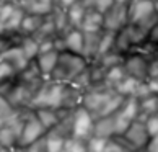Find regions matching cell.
I'll use <instances>...</instances> for the list:
<instances>
[{
    "instance_id": "6da1fadb",
    "label": "cell",
    "mask_w": 158,
    "mask_h": 152,
    "mask_svg": "<svg viewBox=\"0 0 158 152\" xmlns=\"http://www.w3.org/2000/svg\"><path fill=\"white\" fill-rule=\"evenodd\" d=\"M124 102V97L106 85H96L86 90L81 98V106H85L95 116V119L104 118L116 113Z\"/></svg>"
},
{
    "instance_id": "7a4b0ae2",
    "label": "cell",
    "mask_w": 158,
    "mask_h": 152,
    "mask_svg": "<svg viewBox=\"0 0 158 152\" xmlns=\"http://www.w3.org/2000/svg\"><path fill=\"white\" fill-rule=\"evenodd\" d=\"M88 66L90 62L83 56L73 54V52L69 51H60L57 66L48 80L60 82V84H72L81 72H85L88 69Z\"/></svg>"
},
{
    "instance_id": "3957f363",
    "label": "cell",
    "mask_w": 158,
    "mask_h": 152,
    "mask_svg": "<svg viewBox=\"0 0 158 152\" xmlns=\"http://www.w3.org/2000/svg\"><path fill=\"white\" fill-rule=\"evenodd\" d=\"M129 25H139L150 31V28L158 21L155 13V0H131L127 5Z\"/></svg>"
},
{
    "instance_id": "277c9868",
    "label": "cell",
    "mask_w": 158,
    "mask_h": 152,
    "mask_svg": "<svg viewBox=\"0 0 158 152\" xmlns=\"http://www.w3.org/2000/svg\"><path fill=\"white\" fill-rule=\"evenodd\" d=\"M95 132V116L85 106H77L70 113V137L88 141Z\"/></svg>"
},
{
    "instance_id": "5b68a950",
    "label": "cell",
    "mask_w": 158,
    "mask_h": 152,
    "mask_svg": "<svg viewBox=\"0 0 158 152\" xmlns=\"http://www.w3.org/2000/svg\"><path fill=\"white\" fill-rule=\"evenodd\" d=\"M140 108H139V100L134 97L124 98V102L119 106V110L116 113H113V123H114V131L116 136H122L127 128L132 124L135 119H139Z\"/></svg>"
},
{
    "instance_id": "8992f818",
    "label": "cell",
    "mask_w": 158,
    "mask_h": 152,
    "mask_svg": "<svg viewBox=\"0 0 158 152\" xmlns=\"http://www.w3.org/2000/svg\"><path fill=\"white\" fill-rule=\"evenodd\" d=\"M46 128L41 124V121L36 118V115L31 108H28L25 123H23L21 132H20V141H18V149H26L28 145L36 142L38 139L46 136Z\"/></svg>"
},
{
    "instance_id": "52a82bcc",
    "label": "cell",
    "mask_w": 158,
    "mask_h": 152,
    "mask_svg": "<svg viewBox=\"0 0 158 152\" xmlns=\"http://www.w3.org/2000/svg\"><path fill=\"white\" fill-rule=\"evenodd\" d=\"M148 61L150 59L145 54L134 49L124 56L122 67H124V71L129 77H134L139 82H147L148 80Z\"/></svg>"
},
{
    "instance_id": "ba28073f",
    "label": "cell",
    "mask_w": 158,
    "mask_h": 152,
    "mask_svg": "<svg viewBox=\"0 0 158 152\" xmlns=\"http://www.w3.org/2000/svg\"><path fill=\"white\" fill-rule=\"evenodd\" d=\"M129 25L127 5L114 3L106 13L103 15V30L111 33H119Z\"/></svg>"
},
{
    "instance_id": "9c48e42d",
    "label": "cell",
    "mask_w": 158,
    "mask_h": 152,
    "mask_svg": "<svg viewBox=\"0 0 158 152\" xmlns=\"http://www.w3.org/2000/svg\"><path fill=\"white\" fill-rule=\"evenodd\" d=\"M119 137H122V141L135 152L145 149L147 142L150 141V136H148L147 129H145L143 121H140V119L134 121L132 124L127 128V131L122 134V136H119Z\"/></svg>"
},
{
    "instance_id": "30bf717a",
    "label": "cell",
    "mask_w": 158,
    "mask_h": 152,
    "mask_svg": "<svg viewBox=\"0 0 158 152\" xmlns=\"http://www.w3.org/2000/svg\"><path fill=\"white\" fill-rule=\"evenodd\" d=\"M0 61L7 62L16 74L23 72V71H25V69L33 62V61H30V59L25 56V52L21 51V48H20L18 44H13L11 48H8L7 51H5L3 54H0Z\"/></svg>"
},
{
    "instance_id": "8fae6325",
    "label": "cell",
    "mask_w": 158,
    "mask_h": 152,
    "mask_svg": "<svg viewBox=\"0 0 158 152\" xmlns=\"http://www.w3.org/2000/svg\"><path fill=\"white\" fill-rule=\"evenodd\" d=\"M18 7L26 15L49 16L56 8V0H16Z\"/></svg>"
},
{
    "instance_id": "7c38bea8",
    "label": "cell",
    "mask_w": 158,
    "mask_h": 152,
    "mask_svg": "<svg viewBox=\"0 0 158 152\" xmlns=\"http://www.w3.org/2000/svg\"><path fill=\"white\" fill-rule=\"evenodd\" d=\"M59 54H60V51L52 49V51H48V52H39L38 57L34 59V64H36L39 74L43 75V79L48 80L51 77V74L54 72V69L57 66V61H59Z\"/></svg>"
},
{
    "instance_id": "4fadbf2b",
    "label": "cell",
    "mask_w": 158,
    "mask_h": 152,
    "mask_svg": "<svg viewBox=\"0 0 158 152\" xmlns=\"http://www.w3.org/2000/svg\"><path fill=\"white\" fill-rule=\"evenodd\" d=\"M69 136L64 132L59 126H56L54 129L46 132L44 136V144H46V152H64L65 149Z\"/></svg>"
},
{
    "instance_id": "5bb4252c",
    "label": "cell",
    "mask_w": 158,
    "mask_h": 152,
    "mask_svg": "<svg viewBox=\"0 0 158 152\" xmlns=\"http://www.w3.org/2000/svg\"><path fill=\"white\" fill-rule=\"evenodd\" d=\"M80 30L85 34H93V33H101L103 31V13L88 8L83 16V21L80 25Z\"/></svg>"
},
{
    "instance_id": "9a60e30c",
    "label": "cell",
    "mask_w": 158,
    "mask_h": 152,
    "mask_svg": "<svg viewBox=\"0 0 158 152\" xmlns=\"http://www.w3.org/2000/svg\"><path fill=\"white\" fill-rule=\"evenodd\" d=\"M46 16H38V15H26L23 16L21 25H20V33L21 36H34L38 33V30L43 26Z\"/></svg>"
},
{
    "instance_id": "2e32d148",
    "label": "cell",
    "mask_w": 158,
    "mask_h": 152,
    "mask_svg": "<svg viewBox=\"0 0 158 152\" xmlns=\"http://www.w3.org/2000/svg\"><path fill=\"white\" fill-rule=\"evenodd\" d=\"M88 10V5H86L83 0H78L75 5H72L69 10H67V20H69V26L70 28H78L80 30V25L83 21V16Z\"/></svg>"
},
{
    "instance_id": "e0dca14e",
    "label": "cell",
    "mask_w": 158,
    "mask_h": 152,
    "mask_svg": "<svg viewBox=\"0 0 158 152\" xmlns=\"http://www.w3.org/2000/svg\"><path fill=\"white\" fill-rule=\"evenodd\" d=\"M93 136L104 137V139L116 137L113 116L109 115V116H104V118H98V119H95V132H93Z\"/></svg>"
},
{
    "instance_id": "ac0fdd59",
    "label": "cell",
    "mask_w": 158,
    "mask_h": 152,
    "mask_svg": "<svg viewBox=\"0 0 158 152\" xmlns=\"http://www.w3.org/2000/svg\"><path fill=\"white\" fill-rule=\"evenodd\" d=\"M16 44L21 48V51L25 52V56L28 57L30 61H34L39 54V43L33 36H18V41Z\"/></svg>"
},
{
    "instance_id": "d6986e66",
    "label": "cell",
    "mask_w": 158,
    "mask_h": 152,
    "mask_svg": "<svg viewBox=\"0 0 158 152\" xmlns=\"http://www.w3.org/2000/svg\"><path fill=\"white\" fill-rule=\"evenodd\" d=\"M126 71H124V67H122V64L121 66H114V67H109L104 71V79H103V85H106V87H111V89H114L116 85L119 84V82L126 77Z\"/></svg>"
},
{
    "instance_id": "ffe728a7",
    "label": "cell",
    "mask_w": 158,
    "mask_h": 152,
    "mask_svg": "<svg viewBox=\"0 0 158 152\" xmlns=\"http://www.w3.org/2000/svg\"><path fill=\"white\" fill-rule=\"evenodd\" d=\"M114 41H116V33H111V31H101L99 34V43H98V57H103L104 54H108V52L114 51ZM95 61V62H96Z\"/></svg>"
},
{
    "instance_id": "44dd1931",
    "label": "cell",
    "mask_w": 158,
    "mask_h": 152,
    "mask_svg": "<svg viewBox=\"0 0 158 152\" xmlns=\"http://www.w3.org/2000/svg\"><path fill=\"white\" fill-rule=\"evenodd\" d=\"M139 84H140L139 80H135L134 77H129V75H126V77L114 87V90L118 92L119 95H122L124 98H127V97H134V95H135V92H137Z\"/></svg>"
},
{
    "instance_id": "7402d4cb",
    "label": "cell",
    "mask_w": 158,
    "mask_h": 152,
    "mask_svg": "<svg viewBox=\"0 0 158 152\" xmlns=\"http://www.w3.org/2000/svg\"><path fill=\"white\" fill-rule=\"evenodd\" d=\"M114 51H118L119 54L126 56L129 54L131 51H134V46L131 43V39H129V34L126 31V28L119 33H116V41H114Z\"/></svg>"
},
{
    "instance_id": "603a6c76",
    "label": "cell",
    "mask_w": 158,
    "mask_h": 152,
    "mask_svg": "<svg viewBox=\"0 0 158 152\" xmlns=\"http://www.w3.org/2000/svg\"><path fill=\"white\" fill-rule=\"evenodd\" d=\"M122 62H124V56L119 54L118 51H111V52H108V54H104L103 57H99L95 64H98L99 67H103L104 71H106V69H109V67L121 66Z\"/></svg>"
},
{
    "instance_id": "cb8c5ba5",
    "label": "cell",
    "mask_w": 158,
    "mask_h": 152,
    "mask_svg": "<svg viewBox=\"0 0 158 152\" xmlns=\"http://www.w3.org/2000/svg\"><path fill=\"white\" fill-rule=\"evenodd\" d=\"M108 141H109V139L91 136L88 141H86V152H106Z\"/></svg>"
},
{
    "instance_id": "d4e9b609",
    "label": "cell",
    "mask_w": 158,
    "mask_h": 152,
    "mask_svg": "<svg viewBox=\"0 0 158 152\" xmlns=\"http://www.w3.org/2000/svg\"><path fill=\"white\" fill-rule=\"evenodd\" d=\"M85 3L88 5L90 8L99 11V13H106V11L114 5V0H85Z\"/></svg>"
},
{
    "instance_id": "484cf974",
    "label": "cell",
    "mask_w": 158,
    "mask_h": 152,
    "mask_svg": "<svg viewBox=\"0 0 158 152\" xmlns=\"http://www.w3.org/2000/svg\"><path fill=\"white\" fill-rule=\"evenodd\" d=\"M64 152H86V141H80L75 137H69Z\"/></svg>"
},
{
    "instance_id": "4316f807",
    "label": "cell",
    "mask_w": 158,
    "mask_h": 152,
    "mask_svg": "<svg viewBox=\"0 0 158 152\" xmlns=\"http://www.w3.org/2000/svg\"><path fill=\"white\" fill-rule=\"evenodd\" d=\"M15 75H16V72L8 66L7 62L0 61V87L5 85L7 82H10L11 79H15Z\"/></svg>"
},
{
    "instance_id": "83f0119b",
    "label": "cell",
    "mask_w": 158,
    "mask_h": 152,
    "mask_svg": "<svg viewBox=\"0 0 158 152\" xmlns=\"http://www.w3.org/2000/svg\"><path fill=\"white\" fill-rule=\"evenodd\" d=\"M143 124H145V129H147L150 137L156 136L158 134V113L147 116V118L143 119Z\"/></svg>"
},
{
    "instance_id": "f1b7e54d",
    "label": "cell",
    "mask_w": 158,
    "mask_h": 152,
    "mask_svg": "<svg viewBox=\"0 0 158 152\" xmlns=\"http://www.w3.org/2000/svg\"><path fill=\"white\" fill-rule=\"evenodd\" d=\"M13 111H15V108L11 106L10 102L2 95V93H0V119H3V118H7V116H10Z\"/></svg>"
},
{
    "instance_id": "f546056e",
    "label": "cell",
    "mask_w": 158,
    "mask_h": 152,
    "mask_svg": "<svg viewBox=\"0 0 158 152\" xmlns=\"http://www.w3.org/2000/svg\"><path fill=\"white\" fill-rule=\"evenodd\" d=\"M158 77V52L148 61V79Z\"/></svg>"
},
{
    "instance_id": "4dcf8cb0",
    "label": "cell",
    "mask_w": 158,
    "mask_h": 152,
    "mask_svg": "<svg viewBox=\"0 0 158 152\" xmlns=\"http://www.w3.org/2000/svg\"><path fill=\"white\" fill-rule=\"evenodd\" d=\"M147 43H148V44H152V46H155V48H158V21H156L155 25L150 28V31H148V38H147Z\"/></svg>"
},
{
    "instance_id": "1f68e13d",
    "label": "cell",
    "mask_w": 158,
    "mask_h": 152,
    "mask_svg": "<svg viewBox=\"0 0 158 152\" xmlns=\"http://www.w3.org/2000/svg\"><path fill=\"white\" fill-rule=\"evenodd\" d=\"M77 2H78V0H56V7L67 11L70 7H72V5H75Z\"/></svg>"
},
{
    "instance_id": "d6a6232c",
    "label": "cell",
    "mask_w": 158,
    "mask_h": 152,
    "mask_svg": "<svg viewBox=\"0 0 158 152\" xmlns=\"http://www.w3.org/2000/svg\"><path fill=\"white\" fill-rule=\"evenodd\" d=\"M145 150L147 152H158V134L153 137H150V141L145 145Z\"/></svg>"
},
{
    "instance_id": "836d02e7",
    "label": "cell",
    "mask_w": 158,
    "mask_h": 152,
    "mask_svg": "<svg viewBox=\"0 0 158 152\" xmlns=\"http://www.w3.org/2000/svg\"><path fill=\"white\" fill-rule=\"evenodd\" d=\"M147 85L150 92L153 93V95H158V77H153V79H148L147 80Z\"/></svg>"
},
{
    "instance_id": "e575fe53",
    "label": "cell",
    "mask_w": 158,
    "mask_h": 152,
    "mask_svg": "<svg viewBox=\"0 0 158 152\" xmlns=\"http://www.w3.org/2000/svg\"><path fill=\"white\" fill-rule=\"evenodd\" d=\"M114 3H118V5H129V3H131V0H114Z\"/></svg>"
},
{
    "instance_id": "d590c367",
    "label": "cell",
    "mask_w": 158,
    "mask_h": 152,
    "mask_svg": "<svg viewBox=\"0 0 158 152\" xmlns=\"http://www.w3.org/2000/svg\"><path fill=\"white\" fill-rule=\"evenodd\" d=\"M0 152H13L11 149H7V147H3V145H0Z\"/></svg>"
},
{
    "instance_id": "8d00e7d4",
    "label": "cell",
    "mask_w": 158,
    "mask_h": 152,
    "mask_svg": "<svg viewBox=\"0 0 158 152\" xmlns=\"http://www.w3.org/2000/svg\"><path fill=\"white\" fill-rule=\"evenodd\" d=\"M8 2H16V0H0V5H3V3H8Z\"/></svg>"
},
{
    "instance_id": "74e56055",
    "label": "cell",
    "mask_w": 158,
    "mask_h": 152,
    "mask_svg": "<svg viewBox=\"0 0 158 152\" xmlns=\"http://www.w3.org/2000/svg\"><path fill=\"white\" fill-rule=\"evenodd\" d=\"M155 13H156V16H158V0H155Z\"/></svg>"
},
{
    "instance_id": "f35d334b",
    "label": "cell",
    "mask_w": 158,
    "mask_h": 152,
    "mask_svg": "<svg viewBox=\"0 0 158 152\" xmlns=\"http://www.w3.org/2000/svg\"><path fill=\"white\" fill-rule=\"evenodd\" d=\"M137 152H147V150H145V149H142V150H137Z\"/></svg>"
},
{
    "instance_id": "ab89813d",
    "label": "cell",
    "mask_w": 158,
    "mask_h": 152,
    "mask_svg": "<svg viewBox=\"0 0 158 152\" xmlns=\"http://www.w3.org/2000/svg\"><path fill=\"white\" fill-rule=\"evenodd\" d=\"M13 152H21V150H20V149H15V150H13Z\"/></svg>"
},
{
    "instance_id": "60d3db41",
    "label": "cell",
    "mask_w": 158,
    "mask_h": 152,
    "mask_svg": "<svg viewBox=\"0 0 158 152\" xmlns=\"http://www.w3.org/2000/svg\"><path fill=\"white\" fill-rule=\"evenodd\" d=\"M156 102H158V95H156Z\"/></svg>"
},
{
    "instance_id": "b9f144b4",
    "label": "cell",
    "mask_w": 158,
    "mask_h": 152,
    "mask_svg": "<svg viewBox=\"0 0 158 152\" xmlns=\"http://www.w3.org/2000/svg\"><path fill=\"white\" fill-rule=\"evenodd\" d=\"M21 152H23V150H21Z\"/></svg>"
}]
</instances>
